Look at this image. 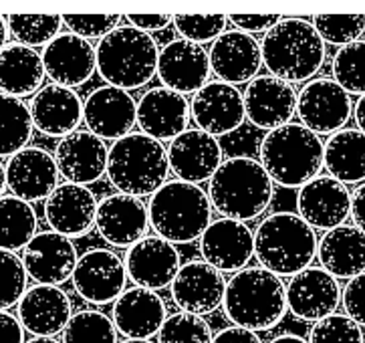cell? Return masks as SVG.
<instances>
[{"instance_id": "1", "label": "cell", "mask_w": 365, "mask_h": 343, "mask_svg": "<svg viewBox=\"0 0 365 343\" xmlns=\"http://www.w3.org/2000/svg\"><path fill=\"white\" fill-rule=\"evenodd\" d=\"M222 307L236 327L255 333L269 332L289 311L287 285L262 267H247L226 283Z\"/></svg>"}, {"instance_id": "2", "label": "cell", "mask_w": 365, "mask_h": 343, "mask_svg": "<svg viewBox=\"0 0 365 343\" xmlns=\"http://www.w3.org/2000/svg\"><path fill=\"white\" fill-rule=\"evenodd\" d=\"M274 182L259 160L232 155L208 182V198L222 218L238 222L257 220L271 206Z\"/></svg>"}, {"instance_id": "3", "label": "cell", "mask_w": 365, "mask_h": 343, "mask_svg": "<svg viewBox=\"0 0 365 343\" xmlns=\"http://www.w3.org/2000/svg\"><path fill=\"white\" fill-rule=\"evenodd\" d=\"M262 65L272 77L287 83H309L327 57V48L307 19H281L260 43Z\"/></svg>"}, {"instance_id": "4", "label": "cell", "mask_w": 365, "mask_h": 343, "mask_svg": "<svg viewBox=\"0 0 365 343\" xmlns=\"http://www.w3.org/2000/svg\"><path fill=\"white\" fill-rule=\"evenodd\" d=\"M259 162L274 184L303 188L325 168V143L301 123L267 131L259 148Z\"/></svg>"}, {"instance_id": "5", "label": "cell", "mask_w": 365, "mask_h": 343, "mask_svg": "<svg viewBox=\"0 0 365 343\" xmlns=\"http://www.w3.org/2000/svg\"><path fill=\"white\" fill-rule=\"evenodd\" d=\"M315 228L294 213H274L260 220L255 230V259L277 277H294L317 259Z\"/></svg>"}, {"instance_id": "6", "label": "cell", "mask_w": 365, "mask_h": 343, "mask_svg": "<svg viewBox=\"0 0 365 343\" xmlns=\"http://www.w3.org/2000/svg\"><path fill=\"white\" fill-rule=\"evenodd\" d=\"M212 202L208 192L182 180H168L150 198L148 214L155 237L172 245L200 240L212 222Z\"/></svg>"}, {"instance_id": "7", "label": "cell", "mask_w": 365, "mask_h": 343, "mask_svg": "<svg viewBox=\"0 0 365 343\" xmlns=\"http://www.w3.org/2000/svg\"><path fill=\"white\" fill-rule=\"evenodd\" d=\"M168 174L170 162L164 143L142 131H131L109 148L107 178L119 194L140 200L152 198L168 182Z\"/></svg>"}, {"instance_id": "8", "label": "cell", "mask_w": 365, "mask_h": 343, "mask_svg": "<svg viewBox=\"0 0 365 343\" xmlns=\"http://www.w3.org/2000/svg\"><path fill=\"white\" fill-rule=\"evenodd\" d=\"M97 73L111 87L123 91L142 89L158 75L160 47L152 35L119 26L111 35L101 39L95 47Z\"/></svg>"}, {"instance_id": "9", "label": "cell", "mask_w": 365, "mask_h": 343, "mask_svg": "<svg viewBox=\"0 0 365 343\" xmlns=\"http://www.w3.org/2000/svg\"><path fill=\"white\" fill-rule=\"evenodd\" d=\"M351 95L329 77L311 79L297 97V116L301 126L317 135H333L351 119Z\"/></svg>"}, {"instance_id": "10", "label": "cell", "mask_w": 365, "mask_h": 343, "mask_svg": "<svg viewBox=\"0 0 365 343\" xmlns=\"http://www.w3.org/2000/svg\"><path fill=\"white\" fill-rule=\"evenodd\" d=\"M73 287L81 299L93 305L115 303L125 291L128 271L113 250L91 249L83 252L73 271Z\"/></svg>"}, {"instance_id": "11", "label": "cell", "mask_w": 365, "mask_h": 343, "mask_svg": "<svg viewBox=\"0 0 365 343\" xmlns=\"http://www.w3.org/2000/svg\"><path fill=\"white\" fill-rule=\"evenodd\" d=\"M190 116L196 123V130L206 131L220 140L242 128L247 119L245 99L232 85L210 81L198 93H194L190 101Z\"/></svg>"}, {"instance_id": "12", "label": "cell", "mask_w": 365, "mask_h": 343, "mask_svg": "<svg viewBox=\"0 0 365 343\" xmlns=\"http://www.w3.org/2000/svg\"><path fill=\"white\" fill-rule=\"evenodd\" d=\"M83 121L103 142H118L138 126V101L130 91L101 85L83 101Z\"/></svg>"}, {"instance_id": "13", "label": "cell", "mask_w": 365, "mask_h": 343, "mask_svg": "<svg viewBox=\"0 0 365 343\" xmlns=\"http://www.w3.org/2000/svg\"><path fill=\"white\" fill-rule=\"evenodd\" d=\"M210 55L208 51L184 39H174L160 48L158 77L162 87L180 95H194L210 83Z\"/></svg>"}, {"instance_id": "14", "label": "cell", "mask_w": 365, "mask_h": 343, "mask_svg": "<svg viewBox=\"0 0 365 343\" xmlns=\"http://www.w3.org/2000/svg\"><path fill=\"white\" fill-rule=\"evenodd\" d=\"M21 259L29 279L36 285L59 287L71 279L79 257L71 238L55 230H43L24 247Z\"/></svg>"}, {"instance_id": "15", "label": "cell", "mask_w": 365, "mask_h": 343, "mask_svg": "<svg viewBox=\"0 0 365 343\" xmlns=\"http://www.w3.org/2000/svg\"><path fill=\"white\" fill-rule=\"evenodd\" d=\"M170 172L188 184L210 182L222 166V145L218 138L202 130H186L168 145Z\"/></svg>"}, {"instance_id": "16", "label": "cell", "mask_w": 365, "mask_h": 343, "mask_svg": "<svg viewBox=\"0 0 365 343\" xmlns=\"http://www.w3.org/2000/svg\"><path fill=\"white\" fill-rule=\"evenodd\" d=\"M202 260L220 272H238L247 269L255 257V232L247 222L232 218H216L200 237Z\"/></svg>"}, {"instance_id": "17", "label": "cell", "mask_w": 365, "mask_h": 343, "mask_svg": "<svg viewBox=\"0 0 365 343\" xmlns=\"http://www.w3.org/2000/svg\"><path fill=\"white\" fill-rule=\"evenodd\" d=\"M299 93L287 81L272 75H259L247 85L242 99L247 119L259 130H279L293 123Z\"/></svg>"}, {"instance_id": "18", "label": "cell", "mask_w": 365, "mask_h": 343, "mask_svg": "<svg viewBox=\"0 0 365 343\" xmlns=\"http://www.w3.org/2000/svg\"><path fill=\"white\" fill-rule=\"evenodd\" d=\"M6 188L12 196L29 202L47 200L59 188V168L55 155L47 150L26 145L19 154L11 155L6 164Z\"/></svg>"}, {"instance_id": "19", "label": "cell", "mask_w": 365, "mask_h": 343, "mask_svg": "<svg viewBox=\"0 0 365 343\" xmlns=\"http://www.w3.org/2000/svg\"><path fill=\"white\" fill-rule=\"evenodd\" d=\"M95 228L107 245L115 249H131L148 237L150 214L140 198L128 194H109L97 206Z\"/></svg>"}, {"instance_id": "20", "label": "cell", "mask_w": 365, "mask_h": 343, "mask_svg": "<svg viewBox=\"0 0 365 343\" xmlns=\"http://www.w3.org/2000/svg\"><path fill=\"white\" fill-rule=\"evenodd\" d=\"M297 210L311 228L329 232L351 216V192L335 178L317 176L299 188Z\"/></svg>"}, {"instance_id": "21", "label": "cell", "mask_w": 365, "mask_h": 343, "mask_svg": "<svg viewBox=\"0 0 365 343\" xmlns=\"http://www.w3.org/2000/svg\"><path fill=\"white\" fill-rule=\"evenodd\" d=\"M123 265L133 287H142L150 291H160L172 287L182 259L176 245L160 237H145L128 249Z\"/></svg>"}, {"instance_id": "22", "label": "cell", "mask_w": 365, "mask_h": 343, "mask_svg": "<svg viewBox=\"0 0 365 343\" xmlns=\"http://www.w3.org/2000/svg\"><path fill=\"white\" fill-rule=\"evenodd\" d=\"M343 291L337 279L321 267H309L291 277L287 285V305L297 319L317 321L333 315L341 303Z\"/></svg>"}, {"instance_id": "23", "label": "cell", "mask_w": 365, "mask_h": 343, "mask_svg": "<svg viewBox=\"0 0 365 343\" xmlns=\"http://www.w3.org/2000/svg\"><path fill=\"white\" fill-rule=\"evenodd\" d=\"M226 281L224 275L206 260H188L180 267L172 283V299L180 311L210 315L222 305Z\"/></svg>"}, {"instance_id": "24", "label": "cell", "mask_w": 365, "mask_h": 343, "mask_svg": "<svg viewBox=\"0 0 365 343\" xmlns=\"http://www.w3.org/2000/svg\"><path fill=\"white\" fill-rule=\"evenodd\" d=\"M109 148L89 130H77L63 138L55 148L59 174L71 184L89 186L107 174Z\"/></svg>"}, {"instance_id": "25", "label": "cell", "mask_w": 365, "mask_h": 343, "mask_svg": "<svg viewBox=\"0 0 365 343\" xmlns=\"http://www.w3.org/2000/svg\"><path fill=\"white\" fill-rule=\"evenodd\" d=\"M210 55V67L218 77V81L236 85L250 83L255 77H259L262 67V53L260 43L252 35L242 31L230 29L220 35L212 43L208 51Z\"/></svg>"}, {"instance_id": "26", "label": "cell", "mask_w": 365, "mask_h": 343, "mask_svg": "<svg viewBox=\"0 0 365 343\" xmlns=\"http://www.w3.org/2000/svg\"><path fill=\"white\" fill-rule=\"evenodd\" d=\"M190 101L168 87H152L138 101V126L158 142H172L188 130Z\"/></svg>"}, {"instance_id": "27", "label": "cell", "mask_w": 365, "mask_h": 343, "mask_svg": "<svg viewBox=\"0 0 365 343\" xmlns=\"http://www.w3.org/2000/svg\"><path fill=\"white\" fill-rule=\"evenodd\" d=\"M43 65L53 83L75 89L93 77L97 55L89 41L73 33H61L43 48Z\"/></svg>"}, {"instance_id": "28", "label": "cell", "mask_w": 365, "mask_h": 343, "mask_svg": "<svg viewBox=\"0 0 365 343\" xmlns=\"http://www.w3.org/2000/svg\"><path fill=\"white\" fill-rule=\"evenodd\" d=\"M97 206L99 202L87 186L65 182L45 200V220L63 237L81 238L95 226Z\"/></svg>"}, {"instance_id": "29", "label": "cell", "mask_w": 365, "mask_h": 343, "mask_svg": "<svg viewBox=\"0 0 365 343\" xmlns=\"http://www.w3.org/2000/svg\"><path fill=\"white\" fill-rule=\"evenodd\" d=\"M16 317L23 323L24 332L35 337H55L65 332L71 321V299L59 287L35 285L26 289L21 299Z\"/></svg>"}, {"instance_id": "30", "label": "cell", "mask_w": 365, "mask_h": 343, "mask_svg": "<svg viewBox=\"0 0 365 343\" xmlns=\"http://www.w3.org/2000/svg\"><path fill=\"white\" fill-rule=\"evenodd\" d=\"M111 319L118 333L128 339H152L168 319V311L155 291L130 287L113 303Z\"/></svg>"}, {"instance_id": "31", "label": "cell", "mask_w": 365, "mask_h": 343, "mask_svg": "<svg viewBox=\"0 0 365 343\" xmlns=\"http://www.w3.org/2000/svg\"><path fill=\"white\" fill-rule=\"evenodd\" d=\"M33 126L48 138H67L77 131L83 121V101L75 89L63 85H43V89L31 99Z\"/></svg>"}, {"instance_id": "32", "label": "cell", "mask_w": 365, "mask_h": 343, "mask_svg": "<svg viewBox=\"0 0 365 343\" xmlns=\"http://www.w3.org/2000/svg\"><path fill=\"white\" fill-rule=\"evenodd\" d=\"M317 259L331 277L351 281L365 272V232L349 225L325 232L319 240Z\"/></svg>"}, {"instance_id": "33", "label": "cell", "mask_w": 365, "mask_h": 343, "mask_svg": "<svg viewBox=\"0 0 365 343\" xmlns=\"http://www.w3.org/2000/svg\"><path fill=\"white\" fill-rule=\"evenodd\" d=\"M45 77L43 55L36 48L11 43L0 51V93L19 99L36 95Z\"/></svg>"}, {"instance_id": "34", "label": "cell", "mask_w": 365, "mask_h": 343, "mask_svg": "<svg viewBox=\"0 0 365 343\" xmlns=\"http://www.w3.org/2000/svg\"><path fill=\"white\" fill-rule=\"evenodd\" d=\"M325 168L331 178L341 184L365 182V133L341 130L325 142Z\"/></svg>"}, {"instance_id": "35", "label": "cell", "mask_w": 365, "mask_h": 343, "mask_svg": "<svg viewBox=\"0 0 365 343\" xmlns=\"http://www.w3.org/2000/svg\"><path fill=\"white\" fill-rule=\"evenodd\" d=\"M35 208L16 196L0 198V249L21 250L36 237Z\"/></svg>"}, {"instance_id": "36", "label": "cell", "mask_w": 365, "mask_h": 343, "mask_svg": "<svg viewBox=\"0 0 365 343\" xmlns=\"http://www.w3.org/2000/svg\"><path fill=\"white\" fill-rule=\"evenodd\" d=\"M31 109L19 97L0 93V158H11L33 138Z\"/></svg>"}, {"instance_id": "37", "label": "cell", "mask_w": 365, "mask_h": 343, "mask_svg": "<svg viewBox=\"0 0 365 343\" xmlns=\"http://www.w3.org/2000/svg\"><path fill=\"white\" fill-rule=\"evenodd\" d=\"M11 35L24 47H47L61 35L63 16L59 14H11L6 19Z\"/></svg>"}, {"instance_id": "38", "label": "cell", "mask_w": 365, "mask_h": 343, "mask_svg": "<svg viewBox=\"0 0 365 343\" xmlns=\"http://www.w3.org/2000/svg\"><path fill=\"white\" fill-rule=\"evenodd\" d=\"M63 343H118V329L106 313L85 309L71 317L63 332Z\"/></svg>"}, {"instance_id": "39", "label": "cell", "mask_w": 365, "mask_h": 343, "mask_svg": "<svg viewBox=\"0 0 365 343\" xmlns=\"http://www.w3.org/2000/svg\"><path fill=\"white\" fill-rule=\"evenodd\" d=\"M333 81L349 95H365V41L341 47L331 63Z\"/></svg>"}, {"instance_id": "40", "label": "cell", "mask_w": 365, "mask_h": 343, "mask_svg": "<svg viewBox=\"0 0 365 343\" xmlns=\"http://www.w3.org/2000/svg\"><path fill=\"white\" fill-rule=\"evenodd\" d=\"M311 23L323 43L339 48L361 41V35H365L364 14H317Z\"/></svg>"}, {"instance_id": "41", "label": "cell", "mask_w": 365, "mask_h": 343, "mask_svg": "<svg viewBox=\"0 0 365 343\" xmlns=\"http://www.w3.org/2000/svg\"><path fill=\"white\" fill-rule=\"evenodd\" d=\"M210 323L194 313L178 311L168 319L158 333V343H212Z\"/></svg>"}, {"instance_id": "42", "label": "cell", "mask_w": 365, "mask_h": 343, "mask_svg": "<svg viewBox=\"0 0 365 343\" xmlns=\"http://www.w3.org/2000/svg\"><path fill=\"white\" fill-rule=\"evenodd\" d=\"M228 24H230L228 16L224 14H176L174 16V26L180 39L196 43V45L214 43L218 36L226 33Z\"/></svg>"}, {"instance_id": "43", "label": "cell", "mask_w": 365, "mask_h": 343, "mask_svg": "<svg viewBox=\"0 0 365 343\" xmlns=\"http://www.w3.org/2000/svg\"><path fill=\"white\" fill-rule=\"evenodd\" d=\"M26 279L23 259L11 250L0 249V311H9L21 303L26 293Z\"/></svg>"}, {"instance_id": "44", "label": "cell", "mask_w": 365, "mask_h": 343, "mask_svg": "<svg viewBox=\"0 0 365 343\" xmlns=\"http://www.w3.org/2000/svg\"><path fill=\"white\" fill-rule=\"evenodd\" d=\"M309 343H365L361 327L347 315L333 313L317 321L309 333Z\"/></svg>"}, {"instance_id": "45", "label": "cell", "mask_w": 365, "mask_h": 343, "mask_svg": "<svg viewBox=\"0 0 365 343\" xmlns=\"http://www.w3.org/2000/svg\"><path fill=\"white\" fill-rule=\"evenodd\" d=\"M63 24L69 33L81 36L85 41H101L121 26L119 14H65Z\"/></svg>"}, {"instance_id": "46", "label": "cell", "mask_w": 365, "mask_h": 343, "mask_svg": "<svg viewBox=\"0 0 365 343\" xmlns=\"http://www.w3.org/2000/svg\"><path fill=\"white\" fill-rule=\"evenodd\" d=\"M343 309L349 319L359 327H365V272L354 277L343 289Z\"/></svg>"}, {"instance_id": "47", "label": "cell", "mask_w": 365, "mask_h": 343, "mask_svg": "<svg viewBox=\"0 0 365 343\" xmlns=\"http://www.w3.org/2000/svg\"><path fill=\"white\" fill-rule=\"evenodd\" d=\"M228 23L235 26L236 31H242L247 35H257V33H269L272 26L281 23L279 14H230Z\"/></svg>"}, {"instance_id": "48", "label": "cell", "mask_w": 365, "mask_h": 343, "mask_svg": "<svg viewBox=\"0 0 365 343\" xmlns=\"http://www.w3.org/2000/svg\"><path fill=\"white\" fill-rule=\"evenodd\" d=\"M128 24L145 35H152V33L165 31L170 24H174V16H170V14H128Z\"/></svg>"}, {"instance_id": "49", "label": "cell", "mask_w": 365, "mask_h": 343, "mask_svg": "<svg viewBox=\"0 0 365 343\" xmlns=\"http://www.w3.org/2000/svg\"><path fill=\"white\" fill-rule=\"evenodd\" d=\"M0 343H26L23 323L9 311H0Z\"/></svg>"}, {"instance_id": "50", "label": "cell", "mask_w": 365, "mask_h": 343, "mask_svg": "<svg viewBox=\"0 0 365 343\" xmlns=\"http://www.w3.org/2000/svg\"><path fill=\"white\" fill-rule=\"evenodd\" d=\"M212 343H262L259 339V335L255 332H248V329H242V327H236V325H230V327H224L220 332L214 335Z\"/></svg>"}, {"instance_id": "51", "label": "cell", "mask_w": 365, "mask_h": 343, "mask_svg": "<svg viewBox=\"0 0 365 343\" xmlns=\"http://www.w3.org/2000/svg\"><path fill=\"white\" fill-rule=\"evenodd\" d=\"M351 218L354 226L365 232V182L351 192Z\"/></svg>"}, {"instance_id": "52", "label": "cell", "mask_w": 365, "mask_h": 343, "mask_svg": "<svg viewBox=\"0 0 365 343\" xmlns=\"http://www.w3.org/2000/svg\"><path fill=\"white\" fill-rule=\"evenodd\" d=\"M354 118L355 123H357V130L365 133V95H361L359 99H357V103L354 107Z\"/></svg>"}, {"instance_id": "53", "label": "cell", "mask_w": 365, "mask_h": 343, "mask_svg": "<svg viewBox=\"0 0 365 343\" xmlns=\"http://www.w3.org/2000/svg\"><path fill=\"white\" fill-rule=\"evenodd\" d=\"M269 343H309L303 337H299V335H293V333H284V335H279V337H274Z\"/></svg>"}, {"instance_id": "54", "label": "cell", "mask_w": 365, "mask_h": 343, "mask_svg": "<svg viewBox=\"0 0 365 343\" xmlns=\"http://www.w3.org/2000/svg\"><path fill=\"white\" fill-rule=\"evenodd\" d=\"M9 24H6V19L0 16V51L6 47V39H9Z\"/></svg>"}, {"instance_id": "55", "label": "cell", "mask_w": 365, "mask_h": 343, "mask_svg": "<svg viewBox=\"0 0 365 343\" xmlns=\"http://www.w3.org/2000/svg\"><path fill=\"white\" fill-rule=\"evenodd\" d=\"M4 190H6V168L2 166V162H0V198L4 194Z\"/></svg>"}, {"instance_id": "56", "label": "cell", "mask_w": 365, "mask_h": 343, "mask_svg": "<svg viewBox=\"0 0 365 343\" xmlns=\"http://www.w3.org/2000/svg\"><path fill=\"white\" fill-rule=\"evenodd\" d=\"M26 343H61V342L53 339V337H33V339H29Z\"/></svg>"}, {"instance_id": "57", "label": "cell", "mask_w": 365, "mask_h": 343, "mask_svg": "<svg viewBox=\"0 0 365 343\" xmlns=\"http://www.w3.org/2000/svg\"><path fill=\"white\" fill-rule=\"evenodd\" d=\"M121 343H152L150 339H125V342Z\"/></svg>"}]
</instances>
